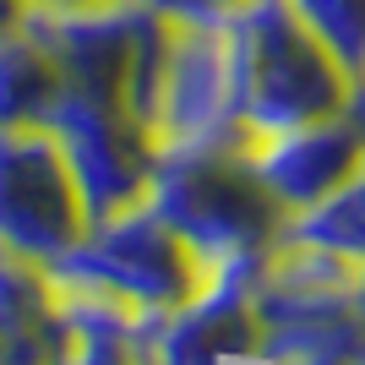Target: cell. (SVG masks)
I'll return each mask as SVG.
<instances>
[{
	"mask_svg": "<svg viewBox=\"0 0 365 365\" xmlns=\"http://www.w3.org/2000/svg\"><path fill=\"white\" fill-rule=\"evenodd\" d=\"M88 229L61 137L49 125H0V245L49 267Z\"/></svg>",
	"mask_w": 365,
	"mask_h": 365,
	"instance_id": "8992f818",
	"label": "cell"
},
{
	"mask_svg": "<svg viewBox=\"0 0 365 365\" xmlns=\"http://www.w3.org/2000/svg\"><path fill=\"white\" fill-rule=\"evenodd\" d=\"M0 365H6V354H0Z\"/></svg>",
	"mask_w": 365,
	"mask_h": 365,
	"instance_id": "44dd1931",
	"label": "cell"
},
{
	"mask_svg": "<svg viewBox=\"0 0 365 365\" xmlns=\"http://www.w3.org/2000/svg\"><path fill=\"white\" fill-rule=\"evenodd\" d=\"M22 22L55 49L66 93L120 104L153 125L164 61L175 44L169 16H158L142 0H120V6H93V11H22Z\"/></svg>",
	"mask_w": 365,
	"mask_h": 365,
	"instance_id": "3957f363",
	"label": "cell"
},
{
	"mask_svg": "<svg viewBox=\"0 0 365 365\" xmlns=\"http://www.w3.org/2000/svg\"><path fill=\"white\" fill-rule=\"evenodd\" d=\"M284 365H354L349 354H294V360H284Z\"/></svg>",
	"mask_w": 365,
	"mask_h": 365,
	"instance_id": "e0dca14e",
	"label": "cell"
},
{
	"mask_svg": "<svg viewBox=\"0 0 365 365\" xmlns=\"http://www.w3.org/2000/svg\"><path fill=\"white\" fill-rule=\"evenodd\" d=\"M229 49V98L257 137H278L311 120H333L349 104L354 76L322 44L294 0H245L218 22Z\"/></svg>",
	"mask_w": 365,
	"mask_h": 365,
	"instance_id": "7a4b0ae2",
	"label": "cell"
},
{
	"mask_svg": "<svg viewBox=\"0 0 365 365\" xmlns=\"http://www.w3.org/2000/svg\"><path fill=\"white\" fill-rule=\"evenodd\" d=\"M354 300H360V311H365V262H360V278H354Z\"/></svg>",
	"mask_w": 365,
	"mask_h": 365,
	"instance_id": "d6986e66",
	"label": "cell"
},
{
	"mask_svg": "<svg viewBox=\"0 0 365 365\" xmlns=\"http://www.w3.org/2000/svg\"><path fill=\"white\" fill-rule=\"evenodd\" d=\"M213 267L218 262L202 245H191L153 207L93 224L82 235V245H71L61 262H49L61 289H93L131 305V311H153V317L191 305L213 284Z\"/></svg>",
	"mask_w": 365,
	"mask_h": 365,
	"instance_id": "277c9868",
	"label": "cell"
},
{
	"mask_svg": "<svg viewBox=\"0 0 365 365\" xmlns=\"http://www.w3.org/2000/svg\"><path fill=\"white\" fill-rule=\"evenodd\" d=\"M93 6H120V0H28V11H93Z\"/></svg>",
	"mask_w": 365,
	"mask_h": 365,
	"instance_id": "2e32d148",
	"label": "cell"
},
{
	"mask_svg": "<svg viewBox=\"0 0 365 365\" xmlns=\"http://www.w3.org/2000/svg\"><path fill=\"white\" fill-rule=\"evenodd\" d=\"M354 365H365V354H360V360H354Z\"/></svg>",
	"mask_w": 365,
	"mask_h": 365,
	"instance_id": "ffe728a7",
	"label": "cell"
},
{
	"mask_svg": "<svg viewBox=\"0 0 365 365\" xmlns=\"http://www.w3.org/2000/svg\"><path fill=\"white\" fill-rule=\"evenodd\" d=\"M360 262L284 240L267 251L257 278L262 360L284 365L294 354H365V311L354 300Z\"/></svg>",
	"mask_w": 365,
	"mask_h": 365,
	"instance_id": "5b68a950",
	"label": "cell"
},
{
	"mask_svg": "<svg viewBox=\"0 0 365 365\" xmlns=\"http://www.w3.org/2000/svg\"><path fill=\"white\" fill-rule=\"evenodd\" d=\"M257 169L262 180L273 185V197L294 213H311L317 202H327L338 185H349L365 169V131L349 115L333 120H311L294 131L257 142Z\"/></svg>",
	"mask_w": 365,
	"mask_h": 365,
	"instance_id": "9c48e42d",
	"label": "cell"
},
{
	"mask_svg": "<svg viewBox=\"0 0 365 365\" xmlns=\"http://www.w3.org/2000/svg\"><path fill=\"white\" fill-rule=\"evenodd\" d=\"M66 344V289L44 262L0 245V354L6 365H55Z\"/></svg>",
	"mask_w": 365,
	"mask_h": 365,
	"instance_id": "30bf717a",
	"label": "cell"
},
{
	"mask_svg": "<svg viewBox=\"0 0 365 365\" xmlns=\"http://www.w3.org/2000/svg\"><path fill=\"white\" fill-rule=\"evenodd\" d=\"M49 131L61 137V153L71 164L76 191H82V207H88V224H109L120 213L148 207L164 142L142 115H131L120 104L61 93V104L49 115Z\"/></svg>",
	"mask_w": 365,
	"mask_h": 365,
	"instance_id": "52a82bcc",
	"label": "cell"
},
{
	"mask_svg": "<svg viewBox=\"0 0 365 365\" xmlns=\"http://www.w3.org/2000/svg\"><path fill=\"white\" fill-rule=\"evenodd\" d=\"M66 93V76L55 49L28 28H0V125H49Z\"/></svg>",
	"mask_w": 365,
	"mask_h": 365,
	"instance_id": "8fae6325",
	"label": "cell"
},
{
	"mask_svg": "<svg viewBox=\"0 0 365 365\" xmlns=\"http://www.w3.org/2000/svg\"><path fill=\"white\" fill-rule=\"evenodd\" d=\"M284 240L317 245V251H338V257H349V262H365V169L349 185H338L327 202H317L311 213H294Z\"/></svg>",
	"mask_w": 365,
	"mask_h": 365,
	"instance_id": "7c38bea8",
	"label": "cell"
},
{
	"mask_svg": "<svg viewBox=\"0 0 365 365\" xmlns=\"http://www.w3.org/2000/svg\"><path fill=\"white\" fill-rule=\"evenodd\" d=\"M22 11H28V0H0V28L22 22Z\"/></svg>",
	"mask_w": 365,
	"mask_h": 365,
	"instance_id": "ac0fdd59",
	"label": "cell"
},
{
	"mask_svg": "<svg viewBox=\"0 0 365 365\" xmlns=\"http://www.w3.org/2000/svg\"><path fill=\"white\" fill-rule=\"evenodd\" d=\"M55 365H142L137 344L125 333H104V327H71L66 322V344Z\"/></svg>",
	"mask_w": 365,
	"mask_h": 365,
	"instance_id": "5bb4252c",
	"label": "cell"
},
{
	"mask_svg": "<svg viewBox=\"0 0 365 365\" xmlns=\"http://www.w3.org/2000/svg\"><path fill=\"white\" fill-rule=\"evenodd\" d=\"M142 6H153V11L169 16V22H207V28H218L224 16L240 11L245 0H142Z\"/></svg>",
	"mask_w": 365,
	"mask_h": 365,
	"instance_id": "9a60e30c",
	"label": "cell"
},
{
	"mask_svg": "<svg viewBox=\"0 0 365 365\" xmlns=\"http://www.w3.org/2000/svg\"><path fill=\"white\" fill-rule=\"evenodd\" d=\"M294 11L344 61V71L365 76V0H294Z\"/></svg>",
	"mask_w": 365,
	"mask_h": 365,
	"instance_id": "4fadbf2b",
	"label": "cell"
},
{
	"mask_svg": "<svg viewBox=\"0 0 365 365\" xmlns=\"http://www.w3.org/2000/svg\"><path fill=\"white\" fill-rule=\"evenodd\" d=\"M257 142V131H229V137L158 148L148 207L164 224H175L191 245H202L213 262L245 257V251H278L289 235V207L262 180Z\"/></svg>",
	"mask_w": 365,
	"mask_h": 365,
	"instance_id": "6da1fadb",
	"label": "cell"
},
{
	"mask_svg": "<svg viewBox=\"0 0 365 365\" xmlns=\"http://www.w3.org/2000/svg\"><path fill=\"white\" fill-rule=\"evenodd\" d=\"M153 131H158V142H197V137L251 131L235 115V98H229L224 28L175 22V44H169V61H164V82H158Z\"/></svg>",
	"mask_w": 365,
	"mask_h": 365,
	"instance_id": "ba28073f",
	"label": "cell"
}]
</instances>
